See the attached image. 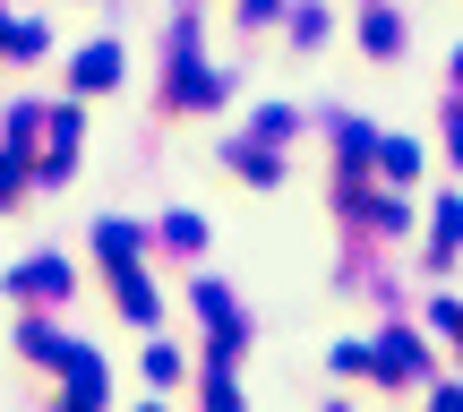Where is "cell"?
Segmentation results:
<instances>
[{
    "instance_id": "1",
    "label": "cell",
    "mask_w": 463,
    "mask_h": 412,
    "mask_svg": "<svg viewBox=\"0 0 463 412\" xmlns=\"http://www.w3.org/2000/svg\"><path fill=\"white\" fill-rule=\"evenodd\" d=\"M112 61H120V52H86V61H78V86H103V78H112Z\"/></svg>"
}]
</instances>
